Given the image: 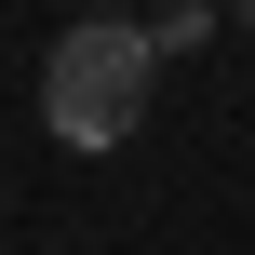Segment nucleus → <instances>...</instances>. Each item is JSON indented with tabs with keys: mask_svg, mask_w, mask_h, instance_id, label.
<instances>
[{
	"mask_svg": "<svg viewBox=\"0 0 255 255\" xmlns=\"http://www.w3.org/2000/svg\"><path fill=\"white\" fill-rule=\"evenodd\" d=\"M148 81H161V40L148 27H121V13H81L54 54H40V121H54V148H121L134 121H148Z\"/></svg>",
	"mask_w": 255,
	"mask_h": 255,
	"instance_id": "1",
	"label": "nucleus"
},
{
	"mask_svg": "<svg viewBox=\"0 0 255 255\" xmlns=\"http://www.w3.org/2000/svg\"><path fill=\"white\" fill-rule=\"evenodd\" d=\"M134 27H148L161 54H188V40H215V13H202V0H161V13H134Z\"/></svg>",
	"mask_w": 255,
	"mask_h": 255,
	"instance_id": "2",
	"label": "nucleus"
},
{
	"mask_svg": "<svg viewBox=\"0 0 255 255\" xmlns=\"http://www.w3.org/2000/svg\"><path fill=\"white\" fill-rule=\"evenodd\" d=\"M81 13H121V0H81Z\"/></svg>",
	"mask_w": 255,
	"mask_h": 255,
	"instance_id": "3",
	"label": "nucleus"
},
{
	"mask_svg": "<svg viewBox=\"0 0 255 255\" xmlns=\"http://www.w3.org/2000/svg\"><path fill=\"white\" fill-rule=\"evenodd\" d=\"M242 27H255V0H242Z\"/></svg>",
	"mask_w": 255,
	"mask_h": 255,
	"instance_id": "4",
	"label": "nucleus"
}]
</instances>
